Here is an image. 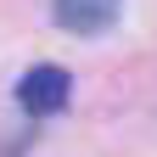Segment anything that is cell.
I'll return each mask as SVG.
<instances>
[{"label":"cell","mask_w":157,"mask_h":157,"mask_svg":"<svg viewBox=\"0 0 157 157\" xmlns=\"http://www.w3.org/2000/svg\"><path fill=\"white\" fill-rule=\"evenodd\" d=\"M67 95H73V73L56 67V62H39V67H28L23 78H17V101H23V112H34V118L62 112Z\"/></svg>","instance_id":"obj_1"},{"label":"cell","mask_w":157,"mask_h":157,"mask_svg":"<svg viewBox=\"0 0 157 157\" xmlns=\"http://www.w3.org/2000/svg\"><path fill=\"white\" fill-rule=\"evenodd\" d=\"M51 6H56V28L90 39V34H107V28L118 23L124 0H51Z\"/></svg>","instance_id":"obj_2"}]
</instances>
